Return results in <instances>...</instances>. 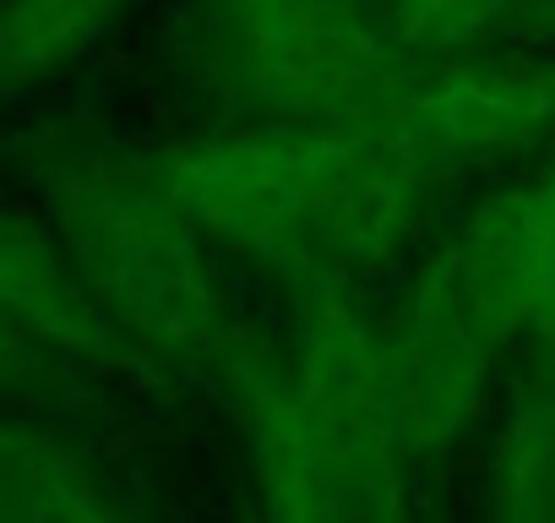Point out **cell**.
I'll return each mask as SVG.
<instances>
[{"mask_svg": "<svg viewBox=\"0 0 555 523\" xmlns=\"http://www.w3.org/2000/svg\"><path fill=\"white\" fill-rule=\"evenodd\" d=\"M191 55L223 120L365 126L420 72L376 0H191Z\"/></svg>", "mask_w": 555, "mask_h": 523, "instance_id": "1", "label": "cell"}, {"mask_svg": "<svg viewBox=\"0 0 555 523\" xmlns=\"http://www.w3.org/2000/svg\"><path fill=\"white\" fill-rule=\"evenodd\" d=\"M131 0H0V110L88 61Z\"/></svg>", "mask_w": 555, "mask_h": 523, "instance_id": "2", "label": "cell"}, {"mask_svg": "<svg viewBox=\"0 0 555 523\" xmlns=\"http://www.w3.org/2000/svg\"><path fill=\"white\" fill-rule=\"evenodd\" d=\"M392 44L409 61H474L495 39L539 23L555 0H376Z\"/></svg>", "mask_w": 555, "mask_h": 523, "instance_id": "3", "label": "cell"}, {"mask_svg": "<svg viewBox=\"0 0 555 523\" xmlns=\"http://www.w3.org/2000/svg\"><path fill=\"white\" fill-rule=\"evenodd\" d=\"M501 523H555V355L539 377V398L517 414Z\"/></svg>", "mask_w": 555, "mask_h": 523, "instance_id": "4", "label": "cell"}]
</instances>
